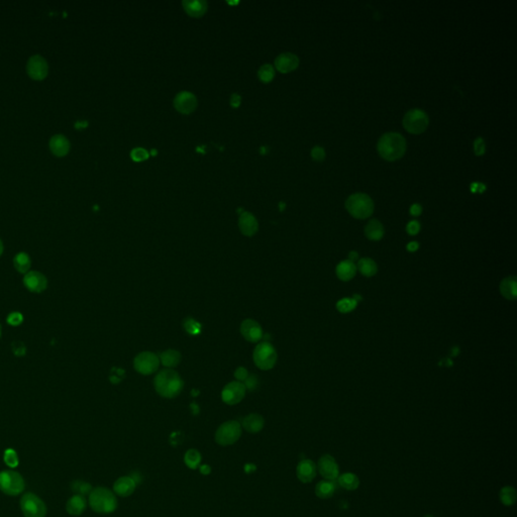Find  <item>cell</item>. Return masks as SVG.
Returning <instances> with one entry per match:
<instances>
[{
    "instance_id": "cell-1",
    "label": "cell",
    "mask_w": 517,
    "mask_h": 517,
    "mask_svg": "<svg viewBox=\"0 0 517 517\" xmlns=\"http://www.w3.org/2000/svg\"><path fill=\"white\" fill-rule=\"evenodd\" d=\"M379 154L389 162H394L402 158L406 151V140L398 132H387L383 134L378 141Z\"/></svg>"
},
{
    "instance_id": "cell-2",
    "label": "cell",
    "mask_w": 517,
    "mask_h": 517,
    "mask_svg": "<svg viewBox=\"0 0 517 517\" xmlns=\"http://www.w3.org/2000/svg\"><path fill=\"white\" fill-rule=\"evenodd\" d=\"M157 393L164 398H175L183 389V381L179 374L172 369H165L158 373L153 380Z\"/></svg>"
},
{
    "instance_id": "cell-3",
    "label": "cell",
    "mask_w": 517,
    "mask_h": 517,
    "mask_svg": "<svg viewBox=\"0 0 517 517\" xmlns=\"http://www.w3.org/2000/svg\"><path fill=\"white\" fill-rule=\"evenodd\" d=\"M90 507L98 513H111L117 507L115 495L107 488L98 487L89 494Z\"/></svg>"
},
{
    "instance_id": "cell-4",
    "label": "cell",
    "mask_w": 517,
    "mask_h": 517,
    "mask_svg": "<svg viewBox=\"0 0 517 517\" xmlns=\"http://www.w3.org/2000/svg\"><path fill=\"white\" fill-rule=\"evenodd\" d=\"M345 208L351 216L357 219H365L372 215L374 202L372 198L365 193H354L346 199Z\"/></svg>"
},
{
    "instance_id": "cell-5",
    "label": "cell",
    "mask_w": 517,
    "mask_h": 517,
    "mask_svg": "<svg viewBox=\"0 0 517 517\" xmlns=\"http://www.w3.org/2000/svg\"><path fill=\"white\" fill-rule=\"evenodd\" d=\"M277 351L275 347L268 341L256 344L253 349V361L261 370H271L277 361Z\"/></svg>"
},
{
    "instance_id": "cell-6",
    "label": "cell",
    "mask_w": 517,
    "mask_h": 517,
    "mask_svg": "<svg viewBox=\"0 0 517 517\" xmlns=\"http://www.w3.org/2000/svg\"><path fill=\"white\" fill-rule=\"evenodd\" d=\"M241 435V425L235 420H229L222 423L215 432V441L222 446L231 445L236 442Z\"/></svg>"
},
{
    "instance_id": "cell-7",
    "label": "cell",
    "mask_w": 517,
    "mask_h": 517,
    "mask_svg": "<svg viewBox=\"0 0 517 517\" xmlns=\"http://www.w3.org/2000/svg\"><path fill=\"white\" fill-rule=\"evenodd\" d=\"M429 123L427 114L421 109H411L403 117L404 128L414 134L422 133L426 130Z\"/></svg>"
},
{
    "instance_id": "cell-8",
    "label": "cell",
    "mask_w": 517,
    "mask_h": 517,
    "mask_svg": "<svg viewBox=\"0 0 517 517\" xmlns=\"http://www.w3.org/2000/svg\"><path fill=\"white\" fill-rule=\"evenodd\" d=\"M24 489L22 477L14 471H3L0 473V490L10 496L20 494Z\"/></svg>"
},
{
    "instance_id": "cell-9",
    "label": "cell",
    "mask_w": 517,
    "mask_h": 517,
    "mask_svg": "<svg viewBox=\"0 0 517 517\" xmlns=\"http://www.w3.org/2000/svg\"><path fill=\"white\" fill-rule=\"evenodd\" d=\"M20 507L24 517H44L46 514L45 504L32 493H26L22 496Z\"/></svg>"
},
{
    "instance_id": "cell-10",
    "label": "cell",
    "mask_w": 517,
    "mask_h": 517,
    "mask_svg": "<svg viewBox=\"0 0 517 517\" xmlns=\"http://www.w3.org/2000/svg\"><path fill=\"white\" fill-rule=\"evenodd\" d=\"M159 365V356L150 351H142L133 359V367L135 371L144 376L154 373L158 370Z\"/></svg>"
},
{
    "instance_id": "cell-11",
    "label": "cell",
    "mask_w": 517,
    "mask_h": 517,
    "mask_svg": "<svg viewBox=\"0 0 517 517\" xmlns=\"http://www.w3.org/2000/svg\"><path fill=\"white\" fill-rule=\"evenodd\" d=\"M245 386L241 382L234 381L228 383L222 390V401L228 405H235L239 403L245 395Z\"/></svg>"
},
{
    "instance_id": "cell-12",
    "label": "cell",
    "mask_w": 517,
    "mask_h": 517,
    "mask_svg": "<svg viewBox=\"0 0 517 517\" xmlns=\"http://www.w3.org/2000/svg\"><path fill=\"white\" fill-rule=\"evenodd\" d=\"M26 70L30 78L34 80H42L47 75L48 65L40 55H34L28 59Z\"/></svg>"
},
{
    "instance_id": "cell-13",
    "label": "cell",
    "mask_w": 517,
    "mask_h": 517,
    "mask_svg": "<svg viewBox=\"0 0 517 517\" xmlns=\"http://www.w3.org/2000/svg\"><path fill=\"white\" fill-rule=\"evenodd\" d=\"M318 470L325 480L334 481L339 476V467L330 454H324L319 458Z\"/></svg>"
},
{
    "instance_id": "cell-14",
    "label": "cell",
    "mask_w": 517,
    "mask_h": 517,
    "mask_svg": "<svg viewBox=\"0 0 517 517\" xmlns=\"http://www.w3.org/2000/svg\"><path fill=\"white\" fill-rule=\"evenodd\" d=\"M23 284L32 293H41L47 287L45 276L37 271H29L24 275Z\"/></svg>"
},
{
    "instance_id": "cell-15",
    "label": "cell",
    "mask_w": 517,
    "mask_h": 517,
    "mask_svg": "<svg viewBox=\"0 0 517 517\" xmlns=\"http://www.w3.org/2000/svg\"><path fill=\"white\" fill-rule=\"evenodd\" d=\"M197 105V99L191 92L182 91L176 95L174 98V106L176 109L182 113H190L192 112Z\"/></svg>"
},
{
    "instance_id": "cell-16",
    "label": "cell",
    "mask_w": 517,
    "mask_h": 517,
    "mask_svg": "<svg viewBox=\"0 0 517 517\" xmlns=\"http://www.w3.org/2000/svg\"><path fill=\"white\" fill-rule=\"evenodd\" d=\"M242 336L249 342H257L263 337V329L261 325L253 319H245L240 325Z\"/></svg>"
},
{
    "instance_id": "cell-17",
    "label": "cell",
    "mask_w": 517,
    "mask_h": 517,
    "mask_svg": "<svg viewBox=\"0 0 517 517\" xmlns=\"http://www.w3.org/2000/svg\"><path fill=\"white\" fill-rule=\"evenodd\" d=\"M296 475L302 483H310L316 476V464L311 459H302L297 464Z\"/></svg>"
},
{
    "instance_id": "cell-18",
    "label": "cell",
    "mask_w": 517,
    "mask_h": 517,
    "mask_svg": "<svg viewBox=\"0 0 517 517\" xmlns=\"http://www.w3.org/2000/svg\"><path fill=\"white\" fill-rule=\"evenodd\" d=\"M299 65V59L295 54L283 53L275 60L276 68L282 73H288L295 70Z\"/></svg>"
},
{
    "instance_id": "cell-19",
    "label": "cell",
    "mask_w": 517,
    "mask_h": 517,
    "mask_svg": "<svg viewBox=\"0 0 517 517\" xmlns=\"http://www.w3.org/2000/svg\"><path fill=\"white\" fill-rule=\"evenodd\" d=\"M136 482L133 478L128 476H123L118 478L113 485L114 493L120 497H127L131 495L135 490Z\"/></svg>"
},
{
    "instance_id": "cell-20",
    "label": "cell",
    "mask_w": 517,
    "mask_h": 517,
    "mask_svg": "<svg viewBox=\"0 0 517 517\" xmlns=\"http://www.w3.org/2000/svg\"><path fill=\"white\" fill-rule=\"evenodd\" d=\"M238 226L240 231L246 236L253 235L258 229L256 218L249 212H243L240 214L238 219Z\"/></svg>"
},
{
    "instance_id": "cell-21",
    "label": "cell",
    "mask_w": 517,
    "mask_h": 517,
    "mask_svg": "<svg viewBox=\"0 0 517 517\" xmlns=\"http://www.w3.org/2000/svg\"><path fill=\"white\" fill-rule=\"evenodd\" d=\"M49 148L58 157L66 156L70 149V141L63 134H55L49 139Z\"/></svg>"
},
{
    "instance_id": "cell-22",
    "label": "cell",
    "mask_w": 517,
    "mask_h": 517,
    "mask_svg": "<svg viewBox=\"0 0 517 517\" xmlns=\"http://www.w3.org/2000/svg\"><path fill=\"white\" fill-rule=\"evenodd\" d=\"M264 424L265 420L263 416L256 413H251L243 418L241 425L246 431L250 433H256L263 429Z\"/></svg>"
},
{
    "instance_id": "cell-23",
    "label": "cell",
    "mask_w": 517,
    "mask_h": 517,
    "mask_svg": "<svg viewBox=\"0 0 517 517\" xmlns=\"http://www.w3.org/2000/svg\"><path fill=\"white\" fill-rule=\"evenodd\" d=\"M66 509L69 514L74 516L81 515L86 509V500L82 495H75L69 499L66 505Z\"/></svg>"
},
{
    "instance_id": "cell-24",
    "label": "cell",
    "mask_w": 517,
    "mask_h": 517,
    "mask_svg": "<svg viewBox=\"0 0 517 517\" xmlns=\"http://www.w3.org/2000/svg\"><path fill=\"white\" fill-rule=\"evenodd\" d=\"M356 272V266L354 263L346 260L340 262L336 267V275L342 281H349L353 278Z\"/></svg>"
},
{
    "instance_id": "cell-25",
    "label": "cell",
    "mask_w": 517,
    "mask_h": 517,
    "mask_svg": "<svg viewBox=\"0 0 517 517\" xmlns=\"http://www.w3.org/2000/svg\"><path fill=\"white\" fill-rule=\"evenodd\" d=\"M365 234L366 236L371 240H379L384 235V227L383 224L377 220L372 219L368 222L365 228Z\"/></svg>"
},
{
    "instance_id": "cell-26",
    "label": "cell",
    "mask_w": 517,
    "mask_h": 517,
    "mask_svg": "<svg viewBox=\"0 0 517 517\" xmlns=\"http://www.w3.org/2000/svg\"><path fill=\"white\" fill-rule=\"evenodd\" d=\"M182 4L185 10L192 16H200L207 9V3L203 0H184Z\"/></svg>"
},
{
    "instance_id": "cell-27",
    "label": "cell",
    "mask_w": 517,
    "mask_h": 517,
    "mask_svg": "<svg viewBox=\"0 0 517 517\" xmlns=\"http://www.w3.org/2000/svg\"><path fill=\"white\" fill-rule=\"evenodd\" d=\"M500 292L501 294L509 299L514 300L516 299V279L515 277H508L502 280L500 284Z\"/></svg>"
},
{
    "instance_id": "cell-28",
    "label": "cell",
    "mask_w": 517,
    "mask_h": 517,
    "mask_svg": "<svg viewBox=\"0 0 517 517\" xmlns=\"http://www.w3.org/2000/svg\"><path fill=\"white\" fill-rule=\"evenodd\" d=\"M335 492V484L333 481L324 480L319 482L315 487V494L320 499H328Z\"/></svg>"
},
{
    "instance_id": "cell-29",
    "label": "cell",
    "mask_w": 517,
    "mask_h": 517,
    "mask_svg": "<svg viewBox=\"0 0 517 517\" xmlns=\"http://www.w3.org/2000/svg\"><path fill=\"white\" fill-rule=\"evenodd\" d=\"M13 265H14L15 270L18 273L25 275L26 273L29 272V269L31 266V260L26 252L20 251L15 254V256L13 258Z\"/></svg>"
},
{
    "instance_id": "cell-30",
    "label": "cell",
    "mask_w": 517,
    "mask_h": 517,
    "mask_svg": "<svg viewBox=\"0 0 517 517\" xmlns=\"http://www.w3.org/2000/svg\"><path fill=\"white\" fill-rule=\"evenodd\" d=\"M160 360L168 369L176 367L181 360V354L178 350L167 349L160 354Z\"/></svg>"
},
{
    "instance_id": "cell-31",
    "label": "cell",
    "mask_w": 517,
    "mask_h": 517,
    "mask_svg": "<svg viewBox=\"0 0 517 517\" xmlns=\"http://www.w3.org/2000/svg\"><path fill=\"white\" fill-rule=\"evenodd\" d=\"M338 484L345 490L353 491L358 488L359 480L356 475L352 473H345L338 476Z\"/></svg>"
},
{
    "instance_id": "cell-32",
    "label": "cell",
    "mask_w": 517,
    "mask_h": 517,
    "mask_svg": "<svg viewBox=\"0 0 517 517\" xmlns=\"http://www.w3.org/2000/svg\"><path fill=\"white\" fill-rule=\"evenodd\" d=\"M358 271L366 277H372L377 273V265L372 258H361L357 262Z\"/></svg>"
},
{
    "instance_id": "cell-33",
    "label": "cell",
    "mask_w": 517,
    "mask_h": 517,
    "mask_svg": "<svg viewBox=\"0 0 517 517\" xmlns=\"http://www.w3.org/2000/svg\"><path fill=\"white\" fill-rule=\"evenodd\" d=\"M499 498L504 505L511 506L516 502V491L513 487L506 486L500 490Z\"/></svg>"
},
{
    "instance_id": "cell-34",
    "label": "cell",
    "mask_w": 517,
    "mask_h": 517,
    "mask_svg": "<svg viewBox=\"0 0 517 517\" xmlns=\"http://www.w3.org/2000/svg\"><path fill=\"white\" fill-rule=\"evenodd\" d=\"M184 461L188 468L195 470V469H197V467L199 466V463L201 461V454L198 450H196L194 448L188 449L184 455Z\"/></svg>"
},
{
    "instance_id": "cell-35",
    "label": "cell",
    "mask_w": 517,
    "mask_h": 517,
    "mask_svg": "<svg viewBox=\"0 0 517 517\" xmlns=\"http://www.w3.org/2000/svg\"><path fill=\"white\" fill-rule=\"evenodd\" d=\"M257 76L262 81L269 82L274 78L275 70H274L273 66H271L270 64H265V65L261 66V68L258 69Z\"/></svg>"
},
{
    "instance_id": "cell-36",
    "label": "cell",
    "mask_w": 517,
    "mask_h": 517,
    "mask_svg": "<svg viewBox=\"0 0 517 517\" xmlns=\"http://www.w3.org/2000/svg\"><path fill=\"white\" fill-rule=\"evenodd\" d=\"M356 303H357V301H355L354 299L344 298V299H341L340 301L337 302L336 307H337L339 312L347 313V312H350L351 310H353L356 307Z\"/></svg>"
},
{
    "instance_id": "cell-37",
    "label": "cell",
    "mask_w": 517,
    "mask_h": 517,
    "mask_svg": "<svg viewBox=\"0 0 517 517\" xmlns=\"http://www.w3.org/2000/svg\"><path fill=\"white\" fill-rule=\"evenodd\" d=\"M72 489L78 495H82V496L90 494L91 491H92L91 485L86 483V482H83V481H75V482H73L72 483Z\"/></svg>"
},
{
    "instance_id": "cell-38",
    "label": "cell",
    "mask_w": 517,
    "mask_h": 517,
    "mask_svg": "<svg viewBox=\"0 0 517 517\" xmlns=\"http://www.w3.org/2000/svg\"><path fill=\"white\" fill-rule=\"evenodd\" d=\"M4 461L10 468H15L18 464V456L14 449L8 448L4 452Z\"/></svg>"
},
{
    "instance_id": "cell-39",
    "label": "cell",
    "mask_w": 517,
    "mask_h": 517,
    "mask_svg": "<svg viewBox=\"0 0 517 517\" xmlns=\"http://www.w3.org/2000/svg\"><path fill=\"white\" fill-rule=\"evenodd\" d=\"M184 327L187 330V332L192 335H195L200 331V324L196 322L193 318H187L184 321Z\"/></svg>"
},
{
    "instance_id": "cell-40",
    "label": "cell",
    "mask_w": 517,
    "mask_h": 517,
    "mask_svg": "<svg viewBox=\"0 0 517 517\" xmlns=\"http://www.w3.org/2000/svg\"><path fill=\"white\" fill-rule=\"evenodd\" d=\"M22 321H23V315L20 312L14 311V312L9 313L7 316V322L11 326H18L22 323Z\"/></svg>"
},
{
    "instance_id": "cell-41",
    "label": "cell",
    "mask_w": 517,
    "mask_h": 517,
    "mask_svg": "<svg viewBox=\"0 0 517 517\" xmlns=\"http://www.w3.org/2000/svg\"><path fill=\"white\" fill-rule=\"evenodd\" d=\"M148 157L147 150L142 147H135L131 150V158L134 161H142Z\"/></svg>"
},
{
    "instance_id": "cell-42",
    "label": "cell",
    "mask_w": 517,
    "mask_h": 517,
    "mask_svg": "<svg viewBox=\"0 0 517 517\" xmlns=\"http://www.w3.org/2000/svg\"><path fill=\"white\" fill-rule=\"evenodd\" d=\"M486 146L484 139L482 137H477L474 141V151L476 156H482L485 153Z\"/></svg>"
},
{
    "instance_id": "cell-43",
    "label": "cell",
    "mask_w": 517,
    "mask_h": 517,
    "mask_svg": "<svg viewBox=\"0 0 517 517\" xmlns=\"http://www.w3.org/2000/svg\"><path fill=\"white\" fill-rule=\"evenodd\" d=\"M12 347V351L13 353L16 355V356H22L25 354L26 352V347L24 345L23 342L21 341H14L11 345Z\"/></svg>"
},
{
    "instance_id": "cell-44",
    "label": "cell",
    "mask_w": 517,
    "mask_h": 517,
    "mask_svg": "<svg viewBox=\"0 0 517 517\" xmlns=\"http://www.w3.org/2000/svg\"><path fill=\"white\" fill-rule=\"evenodd\" d=\"M311 156L313 158V160L315 161H318V162H321L324 160L325 158V150L323 147L321 146H314L312 149H311Z\"/></svg>"
},
{
    "instance_id": "cell-45",
    "label": "cell",
    "mask_w": 517,
    "mask_h": 517,
    "mask_svg": "<svg viewBox=\"0 0 517 517\" xmlns=\"http://www.w3.org/2000/svg\"><path fill=\"white\" fill-rule=\"evenodd\" d=\"M244 381H245V383H244L245 389H248L249 391H252L257 387L258 381H257V378L255 377V375L247 376V378Z\"/></svg>"
},
{
    "instance_id": "cell-46",
    "label": "cell",
    "mask_w": 517,
    "mask_h": 517,
    "mask_svg": "<svg viewBox=\"0 0 517 517\" xmlns=\"http://www.w3.org/2000/svg\"><path fill=\"white\" fill-rule=\"evenodd\" d=\"M420 230V224L418 221L416 220H412L410 221L407 226H406V231L410 234V235H415L419 232Z\"/></svg>"
},
{
    "instance_id": "cell-47",
    "label": "cell",
    "mask_w": 517,
    "mask_h": 517,
    "mask_svg": "<svg viewBox=\"0 0 517 517\" xmlns=\"http://www.w3.org/2000/svg\"><path fill=\"white\" fill-rule=\"evenodd\" d=\"M247 376H248V373H247V371L243 367L237 368L235 370V372H234V377L238 380V382L244 381L247 378Z\"/></svg>"
},
{
    "instance_id": "cell-48",
    "label": "cell",
    "mask_w": 517,
    "mask_h": 517,
    "mask_svg": "<svg viewBox=\"0 0 517 517\" xmlns=\"http://www.w3.org/2000/svg\"><path fill=\"white\" fill-rule=\"evenodd\" d=\"M422 212V207L421 205L419 204H413L411 207H410V214L411 215H414V216H418L420 215Z\"/></svg>"
},
{
    "instance_id": "cell-49",
    "label": "cell",
    "mask_w": 517,
    "mask_h": 517,
    "mask_svg": "<svg viewBox=\"0 0 517 517\" xmlns=\"http://www.w3.org/2000/svg\"><path fill=\"white\" fill-rule=\"evenodd\" d=\"M240 99H241V98H240V96H239L238 94L234 93V94H232V95H231V97H230V104H231L232 106H238V105H239V103H240Z\"/></svg>"
},
{
    "instance_id": "cell-50",
    "label": "cell",
    "mask_w": 517,
    "mask_h": 517,
    "mask_svg": "<svg viewBox=\"0 0 517 517\" xmlns=\"http://www.w3.org/2000/svg\"><path fill=\"white\" fill-rule=\"evenodd\" d=\"M418 243L416 241H411L407 244V250L409 251H415L418 248Z\"/></svg>"
},
{
    "instance_id": "cell-51",
    "label": "cell",
    "mask_w": 517,
    "mask_h": 517,
    "mask_svg": "<svg viewBox=\"0 0 517 517\" xmlns=\"http://www.w3.org/2000/svg\"><path fill=\"white\" fill-rule=\"evenodd\" d=\"M199 471H200V473H201V474H203V475H208V474H210L211 469H210V467H209V466H207V464H203V466H201V467H200Z\"/></svg>"
},
{
    "instance_id": "cell-52",
    "label": "cell",
    "mask_w": 517,
    "mask_h": 517,
    "mask_svg": "<svg viewBox=\"0 0 517 517\" xmlns=\"http://www.w3.org/2000/svg\"><path fill=\"white\" fill-rule=\"evenodd\" d=\"M355 260H357V252L356 251H351L349 252V255H348V261L354 263Z\"/></svg>"
},
{
    "instance_id": "cell-53",
    "label": "cell",
    "mask_w": 517,
    "mask_h": 517,
    "mask_svg": "<svg viewBox=\"0 0 517 517\" xmlns=\"http://www.w3.org/2000/svg\"><path fill=\"white\" fill-rule=\"evenodd\" d=\"M2 252H3V243H2V240L0 239V256H1Z\"/></svg>"
},
{
    "instance_id": "cell-54",
    "label": "cell",
    "mask_w": 517,
    "mask_h": 517,
    "mask_svg": "<svg viewBox=\"0 0 517 517\" xmlns=\"http://www.w3.org/2000/svg\"><path fill=\"white\" fill-rule=\"evenodd\" d=\"M2 335V327H1V324H0V337Z\"/></svg>"
},
{
    "instance_id": "cell-55",
    "label": "cell",
    "mask_w": 517,
    "mask_h": 517,
    "mask_svg": "<svg viewBox=\"0 0 517 517\" xmlns=\"http://www.w3.org/2000/svg\"><path fill=\"white\" fill-rule=\"evenodd\" d=\"M424 517H433V516H432V515H430V514H427V515H425Z\"/></svg>"
}]
</instances>
